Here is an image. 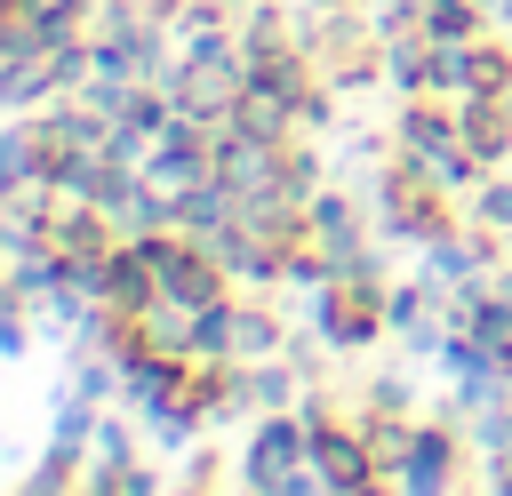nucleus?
Returning <instances> with one entry per match:
<instances>
[{"label":"nucleus","instance_id":"nucleus-1","mask_svg":"<svg viewBox=\"0 0 512 496\" xmlns=\"http://www.w3.org/2000/svg\"><path fill=\"white\" fill-rule=\"evenodd\" d=\"M304 456H312V416H304V408H296V416H288V408H264L256 432H248V448H240V472H232V480H240V488H280Z\"/></svg>","mask_w":512,"mask_h":496},{"label":"nucleus","instance_id":"nucleus-2","mask_svg":"<svg viewBox=\"0 0 512 496\" xmlns=\"http://www.w3.org/2000/svg\"><path fill=\"white\" fill-rule=\"evenodd\" d=\"M456 456H464V432L448 424V416H432V424H416V440H408V456H400V488H416V496H440V488H456Z\"/></svg>","mask_w":512,"mask_h":496},{"label":"nucleus","instance_id":"nucleus-3","mask_svg":"<svg viewBox=\"0 0 512 496\" xmlns=\"http://www.w3.org/2000/svg\"><path fill=\"white\" fill-rule=\"evenodd\" d=\"M272 352H288V320L248 304V312L232 320V360H272Z\"/></svg>","mask_w":512,"mask_h":496},{"label":"nucleus","instance_id":"nucleus-4","mask_svg":"<svg viewBox=\"0 0 512 496\" xmlns=\"http://www.w3.org/2000/svg\"><path fill=\"white\" fill-rule=\"evenodd\" d=\"M472 88H480V96L512 88V56H504L496 40H464V88H456V96H472Z\"/></svg>","mask_w":512,"mask_h":496},{"label":"nucleus","instance_id":"nucleus-5","mask_svg":"<svg viewBox=\"0 0 512 496\" xmlns=\"http://www.w3.org/2000/svg\"><path fill=\"white\" fill-rule=\"evenodd\" d=\"M472 224H488V232H512V176H488V184L472 192Z\"/></svg>","mask_w":512,"mask_h":496},{"label":"nucleus","instance_id":"nucleus-6","mask_svg":"<svg viewBox=\"0 0 512 496\" xmlns=\"http://www.w3.org/2000/svg\"><path fill=\"white\" fill-rule=\"evenodd\" d=\"M360 408H368V416H416V392H408V376H376Z\"/></svg>","mask_w":512,"mask_h":496},{"label":"nucleus","instance_id":"nucleus-7","mask_svg":"<svg viewBox=\"0 0 512 496\" xmlns=\"http://www.w3.org/2000/svg\"><path fill=\"white\" fill-rule=\"evenodd\" d=\"M488 24H504V32H512V0H488Z\"/></svg>","mask_w":512,"mask_h":496}]
</instances>
